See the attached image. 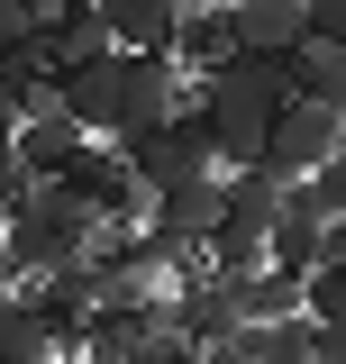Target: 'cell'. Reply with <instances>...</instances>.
I'll return each mask as SVG.
<instances>
[{"instance_id": "15", "label": "cell", "mask_w": 346, "mask_h": 364, "mask_svg": "<svg viewBox=\"0 0 346 364\" xmlns=\"http://www.w3.org/2000/svg\"><path fill=\"white\" fill-rule=\"evenodd\" d=\"M0 364H55V337L28 291H0Z\"/></svg>"}, {"instance_id": "14", "label": "cell", "mask_w": 346, "mask_h": 364, "mask_svg": "<svg viewBox=\"0 0 346 364\" xmlns=\"http://www.w3.org/2000/svg\"><path fill=\"white\" fill-rule=\"evenodd\" d=\"M91 9L110 46H173V18H182V0H91Z\"/></svg>"}, {"instance_id": "7", "label": "cell", "mask_w": 346, "mask_h": 364, "mask_svg": "<svg viewBox=\"0 0 346 364\" xmlns=\"http://www.w3.org/2000/svg\"><path fill=\"white\" fill-rule=\"evenodd\" d=\"M155 237H173V246H210L219 228V173H192V182H164V191H146V219Z\"/></svg>"}, {"instance_id": "18", "label": "cell", "mask_w": 346, "mask_h": 364, "mask_svg": "<svg viewBox=\"0 0 346 364\" xmlns=\"http://www.w3.org/2000/svg\"><path fill=\"white\" fill-rule=\"evenodd\" d=\"M301 318H346V264H310L301 273Z\"/></svg>"}, {"instance_id": "5", "label": "cell", "mask_w": 346, "mask_h": 364, "mask_svg": "<svg viewBox=\"0 0 346 364\" xmlns=\"http://www.w3.org/2000/svg\"><path fill=\"white\" fill-rule=\"evenodd\" d=\"M64 191H73V200H83L91 219H146V182L128 173V155H119V146H110V136H83V146H73V164H64Z\"/></svg>"}, {"instance_id": "9", "label": "cell", "mask_w": 346, "mask_h": 364, "mask_svg": "<svg viewBox=\"0 0 346 364\" xmlns=\"http://www.w3.org/2000/svg\"><path fill=\"white\" fill-rule=\"evenodd\" d=\"M164 55H173V64H192V73H219V64L237 55V18H228V0H182Z\"/></svg>"}, {"instance_id": "12", "label": "cell", "mask_w": 346, "mask_h": 364, "mask_svg": "<svg viewBox=\"0 0 346 364\" xmlns=\"http://www.w3.org/2000/svg\"><path fill=\"white\" fill-rule=\"evenodd\" d=\"M219 291H228V318H237V328H264V318H301V273L256 264V273H237V282H219Z\"/></svg>"}, {"instance_id": "13", "label": "cell", "mask_w": 346, "mask_h": 364, "mask_svg": "<svg viewBox=\"0 0 346 364\" xmlns=\"http://www.w3.org/2000/svg\"><path fill=\"white\" fill-rule=\"evenodd\" d=\"M283 91L346 119V55H328V46H283Z\"/></svg>"}, {"instance_id": "4", "label": "cell", "mask_w": 346, "mask_h": 364, "mask_svg": "<svg viewBox=\"0 0 346 364\" xmlns=\"http://www.w3.org/2000/svg\"><path fill=\"white\" fill-rule=\"evenodd\" d=\"M119 155H128V173L146 182V191H164V182H192V173H219V164H210V136H201V119H192V100H182L173 119H155V128L119 136Z\"/></svg>"}, {"instance_id": "10", "label": "cell", "mask_w": 346, "mask_h": 364, "mask_svg": "<svg viewBox=\"0 0 346 364\" xmlns=\"http://www.w3.org/2000/svg\"><path fill=\"white\" fill-rule=\"evenodd\" d=\"M9 146H19V173H28V182H55L64 164H73V146H83V128H73V119H64V109L46 100V109H28V119L9 128Z\"/></svg>"}, {"instance_id": "23", "label": "cell", "mask_w": 346, "mask_h": 364, "mask_svg": "<svg viewBox=\"0 0 346 364\" xmlns=\"http://www.w3.org/2000/svg\"><path fill=\"white\" fill-rule=\"evenodd\" d=\"M201 364H246V355H237V337H219V346H201Z\"/></svg>"}, {"instance_id": "22", "label": "cell", "mask_w": 346, "mask_h": 364, "mask_svg": "<svg viewBox=\"0 0 346 364\" xmlns=\"http://www.w3.org/2000/svg\"><path fill=\"white\" fill-rule=\"evenodd\" d=\"M319 264H346V210L328 219V255H319Z\"/></svg>"}, {"instance_id": "1", "label": "cell", "mask_w": 346, "mask_h": 364, "mask_svg": "<svg viewBox=\"0 0 346 364\" xmlns=\"http://www.w3.org/2000/svg\"><path fill=\"white\" fill-rule=\"evenodd\" d=\"M91 210L64 191V182H19V200H9V219H0V246H9V264H19V282L46 264H73L91 246Z\"/></svg>"}, {"instance_id": "20", "label": "cell", "mask_w": 346, "mask_h": 364, "mask_svg": "<svg viewBox=\"0 0 346 364\" xmlns=\"http://www.w3.org/2000/svg\"><path fill=\"white\" fill-rule=\"evenodd\" d=\"M301 182H310V191H319V210L337 219V210H346V146H337V155H328V164H319V173H301Z\"/></svg>"}, {"instance_id": "19", "label": "cell", "mask_w": 346, "mask_h": 364, "mask_svg": "<svg viewBox=\"0 0 346 364\" xmlns=\"http://www.w3.org/2000/svg\"><path fill=\"white\" fill-rule=\"evenodd\" d=\"M301 46L346 55V0H301Z\"/></svg>"}, {"instance_id": "8", "label": "cell", "mask_w": 346, "mask_h": 364, "mask_svg": "<svg viewBox=\"0 0 346 364\" xmlns=\"http://www.w3.org/2000/svg\"><path fill=\"white\" fill-rule=\"evenodd\" d=\"M28 37H37L46 73H73V64H100V55H110V28H100V9H91V0H55Z\"/></svg>"}, {"instance_id": "17", "label": "cell", "mask_w": 346, "mask_h": 364, "mask_svg": "<svg viewBox=\"0 0 346 364\" xmlns=\"http://www.w3.org/2000/svg\"><path fill=\"white\" fill-rule=\"evenodd\" d=\"M246 364H310V318H264V328H228Z\"/></svg>"}, {"instance_id": "6", "label": "cell", "mask_w": 346, "mask_h": 364, "mask_svg": "<svg viewBox=\"0 0 346 364\" xmlns=\"http://www.w3.org/2000/svg\"><path fill=\"white\" fill-rule=\"evenodd\" d=\"M319 255H328V210H319L310 182H283V210H273V228H264V264L273 273H310Z\"/></svg>"}, {"instance_id": "16", "label": "cell", "mask_w": 346, "mask_h": 364, "mask_svg": "<svg viewBox=\"0 0 346 364\" xmlns=\"http://www.w3.org/2000/svg\"><path fill=\"white\" fill-rule=\"evenodd\" d=\"M228 18H237V46H301V0H228Z\"/></svg>"}, {"instance_id": "11", "label": "cell", "mask_w": 346, "mask_h": 364, "mask_svg": "<svg viewBox=\"0 0 346 364\" xmlns=\"http://www.w3.org/2000/svg\"><path fill=\"white\" fill-rule=\"evenodd\" d=\"M46 100H55V73H46L37 37H9L0 46V128H19V119L46 109Z\"/></svg>"}, {"instance_id": "21", "label": "cell", "mask_w": 346, "mask_h": 364, "mask_svg": "<svg viewBox=\"0 0 346 364\" xmlns=\"http://www.w3.org/2000/svg\"><path fill=\"white\" fill-rule=\"evenodd\" d=\"M310 364H346V318H310Z\"/></svg>"}, {"instance_id": "3", "label": "cell", "mask_w": 346, "mask_h": 364, "mask_svg": "<svg viewBox=\"0 0 346 364\" xmlns=\"http://www.w3.org/2000/svg\"><path fill=\"white\" fill-rule=\"evenodd\" d=\"M337 146H346V119H337V109H319V100H283V109L264 119L256 164H264L273 182H301V173H319Z\"/></svg>"}, {"instance_id": "2", "label": "cell", "mask_w": 346, "mask_h": 364, "mask_svg": "<svg viewBox=\"0 0 346 364\" xmlns=\"http://www.w3.org/2000/svg\"><path fill=\"white\" fill-rule=\"evenodd\" d=\"M182 100H192V82H182V64L164 46H119L110 55V146L155 128V119H173Z\"/></svg>"}]
</instances>
